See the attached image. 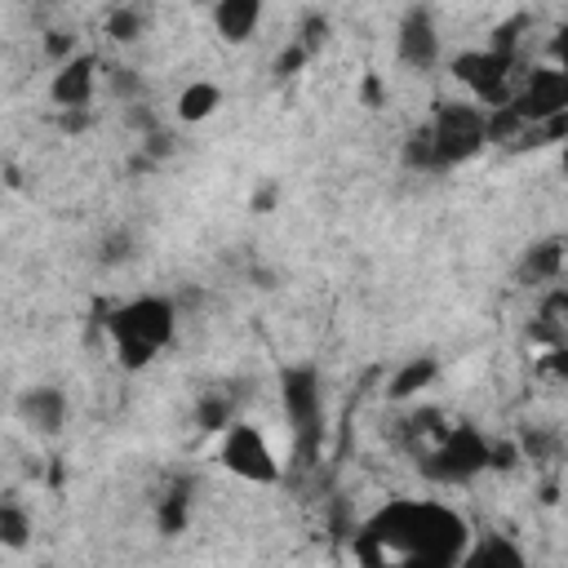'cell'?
Masks as SVG:
<instances>
[{
  "label": "cell",
  "mask_w": 568,
  "mask_h": 568,
  "mask_svg": "<svg viewBox=\"0 0 568 568\" xmlns=\"http://www.w3.org/2000/svg\"><path fill=\"white\" fill-rule=\"evenodd\" d=\"M466 550V524L439 501H395L368 519L355 555L364 564H426L448 568Z\"/></svg>",
  "instance_id": "6da1fadb"
},
{
  "label": "cell",
  "mask_w": 568,
  "mask_h": 568,
  "mask_svg": "<svg viewBox=\"0 0 568 568\" xmlns=\"http://www.w3.org/2000/svg\"><path fill=\"white\" fill-rule=\"evenodd\" d=\"M106 333H111V346H115L120 368L138 373V368H146L173 342V333H178L173 302L169 297H155V293L129 297L124 306H115L106 315Z\"/></svg>",
  "instance_id": "7a4b0ae2"
},
{
  "label": "cell",
  "mask_w": 568,
  "mask_h": 568,
  "mask_svg": "<svg viewBox=\"0 0 568 568\" xmlns=\"http://www.w3.org/2000/svg\"><path fill=\"white\" fill-rule=\"evenodd\" d=\"M479 470H488V435L470 422L448 426L439 444L422 453V475L435 484H470Z\"/></svg>",
  "instance_id": "3957f363"
},
{
  "label": "cell",
  "mask_w": 568,
  "mask_h": 568,
  "mask_svg": "<svg viewBox=\"0 0 568 568\" xmlns=\"http://www.w3.org/2000/svg\"><path fill=\"white\" fill-rule=\"evenodd\" d=\"M426 129H430V146H435L439 169H453V164L484 151V111L470 102H439L430 111Z\"/></svg>",
  "instance_id": "277c9868"
},
{
  "label": "cell",
  "mask_w": 568,
  "mask_h": 568,
  "mask_svg": "<svg viewBox=\"0 0 568 568\" xmlns=\"http://www.w3.org/2000/svg\"><path fill=\"white\" fill-rule=\"evenodd\" d=\"M217 462H222L235 479H244V484H275V479H280V462H275L266 435H262L257 426H248V422H235V417L222 426Z\"/></svg>",
  "instance_id": "5b68a950"
},
{
  "label": "cell",
  "mask_w": 568,
  "mask_h": 568,
  "mask_svg": "<svg viewBox=\"0 0 568 568\" xmlns=\"http://www.w3.org/2000/svg\"><path fill=\"white\" fill-rule=\"evenodd\" d=\"M515 53H497V49H466L453 58V75L457 84H466L475 93L479 106H501L510 102V71H515Z\"/></svg>",
  "instance_id": "8992f818"
},
{
  "label": "cell",
  "mask_w": 568,
  "mask_h": 568,
  "mask_svg": "<svg viewBox=\"0 0 568 568\" xmlns=\"http://www.w3.org/2000/svg\"><path fill=\"white\" fill-rule=\"evenodd\" d=\"M280 399L288 413V426L297 430L302 448L311 453L320 439V417H324V399H320V368L315 364H288L280 368Z\"/></svg>",
  "instance_id": "52a82bcc"
},
{
  "label": "cell",
  "mask_w": 568,
  "mask_h": 568,
  "mask_svg": "<svg viewBox=\"0 0 568 568\" xmlns=\"http://www.w3.org/2000/svg\"><path fill=\"white\" fill-rule=\"evenodd\" d=\"M510 106H515L528 124L568 111V75H564V67H559V62L532 67V75H528L519 89H510Z\"/></svg>",
  "instance_id": "ba28073f"
},
{
  "label": "cell",
  "mask_w": 568,
  "mask_h": 568,
  "mask_svg": "<svg viewBox=\"0 0 568 568\" xmlns=\"http://www.w3.org/2000/svg\"><path fill=\"white\" fill-rule=\"evenodd\" d=\"M395 53L404 67L413 71H430L439 62V27H435V13L426 4H413L404 18H399V31H395Z\"/></svg>",
  "instance_id": "9c48e42d"
},
{
  "label": "cell",
  "mask_w": 568,
  "mask_h": 568,
  "mask_svg": "<svg viewBox=\"0 0 568 568\" xmlns=\"http://www.w3.org/2000/svg\"><path fill=\"white\" fill-rule=\"evenodd\" d=\"M93 93H98V58H93V53H71V58L53 71V80H49V98H53L58 111H67V106H89Z\"/></svg>",
  "instance_id": "30bf717a"
},
{
  "label": "cell",
  "mask_w": 568,
  "mask_h": 568,
  "mask_svg": "<svg viewBox=\"0 0 568 568\" xmlns=\"http://www.w3.org/2000/svg\"><path fill=\"white\" fill-rule=\"evenodd\" d=\"M13 408H18L22 426H31L36 435H58L67 422V395L58 386H27Z\"/></svg>",
  "instance_id": "8fae6325"
},
{
  "label": "cell",
  "mask_w": 568,
  "mask_h": 568,
  "mask_svg": "<svg viewBox=\"0 0 568 568\" xmlns=\"http://www.w3.org/2000/svg\"><path fill=\"white\" fill-rule=\"evenodd\" d=\"M262 22V0H213V27L222 40L240 44L257 31Z\"/></svg>",
  "instance_id": "7c38bea8"
},
{
  "label": "cell",
  "mask_w": 568,
  "mask_h": 568,
  "mask_svg": "<svg viewBox=\"0 0 568 568\" xmlns=\"http://www.w3.org/2000/svg\"><path fill=\"white\" fill-rule=\"evenodd\" d=\"M457 564L462 568H524V550L506 537H484L470 550H462Z\"/></svg>",
  "instance_id": "4fadbf2b"
},
{
  "label": "cell",
  "mask_w": 568,
  "mask_h": 568,
  "mask_svg": "<svg viewBox=\"0 0 568 568\" xmlns=\"http://www.w3.org/2000/svg\"><path fill=\"white\" fill-rule=\"evenodd\" d=\"M217 106H222V89H217L213 80H191V84L178 93V120H186V124L209 120Z\"/></svg>",
  "instance_id": "5bb4252c"
},
{
  "label": "cell",
  "mask_w": 568,
  "mask_h": 568,
  "mask_svg": "<svg viewBox=\"0 0 568 568\" xmlns=\"http://www.w3.org/2000/svg\"><path fill=\"white\" fill-rule=\"evenodd\" d=\"M435 373H439V364H435V355H413L395 377H390V386H386V395L390 399H413L417 390H426L430 382H435Z\"/></svg>",
  "instance_id": "9a60e30c"
},
{
  "label": "cell",
  "mask_w": 568,
  "mask_h": 568,
  "mask_svg": "<svg viewBox=\"0 0 568 568\" xmlns=\"http://www.w3.org/2000/svg\"><path fill=\"white\" fill-rule=\"evenodd\" d=\"M559 271H564V240H541V244L528 248V257H524V275H528L532 284H541V280H559Z\"/></svg>",
  "instance_id": "2e32d148"
},
{
  "label": "cell",
  "mask_w": 568,
  "mask_h": 568,
  "mask_svg": "<svg viewBox=\"0 0 568 568\" xmlns=\"http://www.w3.org/2000/svg\"><path fill=\"white\" fill-rule=\"evenodd\" d=\"M186 510H191V497H186V484H178V488H169V493L160 497V510H155V524H160V532H164V537H173V532H182V528H186Z\"/></svg>",
  "instance_id": "e0dca14e"
},
{
  "label": "cell",
  "mask_w": 568,
  "mask_h": 568,
  "mask_svg": "<svg viewBox=\"0 0 568 568\" xmlns=\"http://www.w3.org/2000/svg\"><path fill=\"white\" fill-rule=\"evenodd\" d=\"M27 537H31V519H27V510L13 506V501H0V546L22 550Z\"/></svg>",
  "instance_id": "ac0fdd59"
},
{
  "label": "cell",
  "mask_w": 568,
  "mask_h": 568,
  "mask_svg": "<svg viewBox=\"0 0 568 568\" xmlns=\"http://www.w3.org/2000/svg\"><path fill=\"white\" fill-rule=\"evenodd\" d=\"M142 27H146V18H142V9H133V4H115V9L106 13V36H111V40H120V44L138 40V36H142Z\"/></svg>",
  "instance_id": "d6986e66"
},
{
  "label": "cell",
  "mask_w": 568,
  "mask_h": 568,
  "mask_svg": "<svg viewBox=\"0 0 568 568\" xmlns=\"http://www.w3.org/2000/svg\"><path fill=\"white\" fill-rule=\"evenodd\" d=\"M404 164H408V169H422V173H435V169H439V164H435V146H430L426 120L408 133V142H404Z\"/></svg>",
  "instance_id": "ffe728a7"
},
{
  "label": "cell",
  "mask_w": 568,
  "mask_h": 568,
  "mask_svg": "<svg viewBox=\"0 0 568 568\" xmlns=\"http://www.w3.org/2000/svg\"><path fill=\"white\" fill-rule=\"evenodd\" d=\"M226 422H231V399L209 390V395L200 399V426H204V430H222Z\"/></svg>",
  "instance_id": "44dd1931"
},
{
  "label": "cell",
  "mask_w": 568,
  "mask_h": 568,
  "mask_svg": "<svg viewBox=\"0 0 568 568\" xmlns=\"http://www.w3.org/2000/svg\"><path fill=\"white\" fill-rule=\"evenodd\" d=\"M528 27V18L524 13H515L510 22H501L497 31H493V40H488V49H497V53H515L519 58V31Z\"/></svg>",
  "instance_id": "7402d4cb"
},
{
  "label": "cell",
  "mask_w": 568,
  "mask_h": 568,
  "mask_svg": "<svg viewBox=\"0 0 568 568\" xmlns=\"http://www.w3.org/2000/svg\"><path fill=\"white\" fill-rule=\"evenodd\" d=\"M324 40H328V18H324V13H311V18L302 22V36H297V44H302V49L315 58Z\"/></svg>",
  "instance_id": "603a6c76"
},
{
  "label": "cell",
  "mask_w": 568,
  "mask_h": 568,
  "mask_svg": "<svg viewBox=\"0 0 568 568\" xmlns=\"http://www.w3.org/2000/svg\"><path fill=\"white\" fill-rule=\"evenodd\" d=\"M306 62H311V53H306V49H302V44L293 40V44H288V49H284V53L275 58V75H297V71L306 67Z\"/></svg>",
  "instance_id": "cb8c5ba5"
},
{
  "label": "cell",
  "mask_w": 568,
  "mask_h": 568,
  "mask_svg": "<svg viewBox=\"0 0 568 568\" xmlns=\"http://www.w3.org/2000/svg\"><path fill=\"white\" fill-rule=\"evenodd\" d=\"M515 462H519V448L510 439H501V444L488 439V470H510Z\"/></svg>",
  "instance_id": "d4e9b609"
},
{
  "label": "cell",
  "mask_w": 568,
  "mask_h": 568,
  "mask_svg": "<svg viewBox=\"0 0 568 568\" xmlns=\"http://www.w3.org/2000/svg\"><path fill=\"white\" fill-rule=\"evenodd\" d=\"M129 253H133V248H129V235H124V231L106 235V240H102V248H98V257H102V262H111V266H115V262H124Z\"/></svg>",
  "instance_id": "484cf974"
},
{
  "label": "cell",
  "mask_w": 568,
  "mask_h": 568,
  "mask_svg": "<svg viewBox=\"0 0 568 568\" xmlns=\"http://www.w3.org/2000/svg\"><path fill=\"white\" fill-rule=\"evenodd\" d=\"M111 71V84H115V93H124V98H133L138 93V80L129 75V67H106Z\"/></svg>",
  "instance_id": "4316f807"
},
{
  "label": "cell",
  "mask_w": 568,
  "mask_h": 568,
  "mask_svg": "<svg viewBox=\"0 0 568 568\" xmlns=\"http://www.w3.org/2000/svg\"><path fill=\"white\" fill-rule=\"evenodd\" d=\"M364 102H368V106H377V102H382V80H377V75H368V80H364Z\"/></svg>",
  "instance_id": "83f0119b"
},
{
  "label": "cell",
  "mask_w": 568,
  "mask_h": 568,
  "mask_svg": "<svg viewBox=\"0 0 568 568\" xmlns=\"http://www.w3.org/2000/svg\"><path fill=\"white\" fill-rule=\"evenodd\" d=\"M49 53H71V40H67L62 31H53V36H49Z\"/></svg>",
  "instance_id": "f1b7e54d"
},
{
  "label": "cell",
  "mask_w": 568,
  "mask_h": 568,
  "mask_svg": "<svg viewBox=\"0 0 568 568\" xmlns=\"http://www.w3.org/2000/svg\"><path fill=\"white\" fill-rule=\"evenodd\" d=\"M204 4H213V0H204Z\"/></svg>",
  "instance_id": "f546056e"
}]
</instances>
